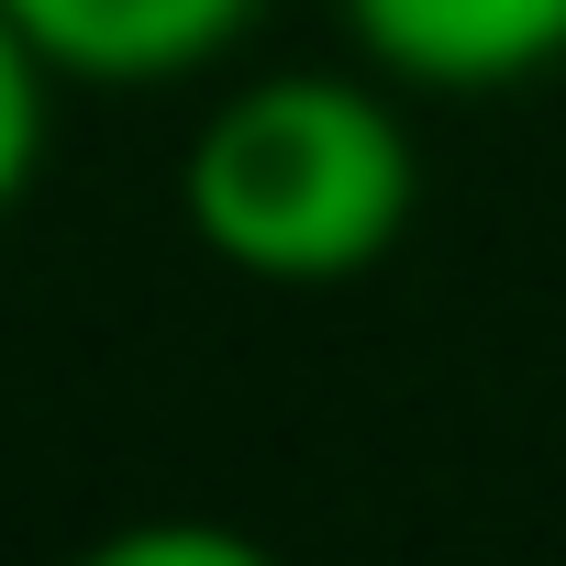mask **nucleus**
<instances>
[{
    "label": "nucleus",
    "mask_w": 566,
    "mask_h": 566,
    "mask_svg": "<svg viewBox=\"0 0 566 566\" xmlns=\"http://www.w3.org/2000/svg\"><path fill=\"white\" fill-rule=\"evenodd\" d=\"M178 211L200 255L266 290H334L367 277L422 211V145L389 90L334 67H277L211 101L178 156Z\"/></svg>",
    "instance_id": "obj_1"
},
{
    "label": "nucleus",
    "mask_w": 566,
    "mask_h": 566,
    "mask_svg": "<svg viewBox=\"0 0 566 566\" xmlns=\"http://www.w3.org/2000/svg\"><path fill=\"white\" fill-rule=\"evenodd\" d=\"M34 56L56 78H90V90H167V78H200L244 45V23L266 0H0Z\"/></svg>",
    "instance_id": "obj_3"
},
{
    "label": "nucleus",
    "mask_w": 566,
    "mask_h": 566,
    "mask_svg": "<svg viewBox=\"0 0 566 566\" xmlns=\"http://www.w3.org/2000/svg\"><path fill=\"white\" fill-rule=\"evenodd\" d=\"M345 34L400 90H511L566 67V0H345Z\"/></svg>",
    "instance_id": "obj_2"
},
{
    "label": "nucleus",
    "mask_w": 566,
    "mask_h": 566,
    "mask_svg": "<svg viewBox=\"0 0 566 566\" xmlns=\"http://www.w3.org/2000/svg\"><path fill=\"white\" fill-rule=\"evenodd\" d=\"M266 544L255 533H222V522H134V533H101V566H255Z\"/></svg>",
    "instance_id": "obj_5"
},
{
    "label": "nucleus",
    "mask_w": 566,
    "mask_h": 566,
    "mask_svg": "<svg viewBox=\"0 0 566 566\" xmlns=\"http://www.w3.org/2000/svg\"><path fill=\"white\" fill-rule=\"evenodd\" d=\"M45 134H56V67L34 56V34L0 12V222H12L45 178Z\"/></svg>",
    "instance_id": "obj_4"
}]
</instances>
